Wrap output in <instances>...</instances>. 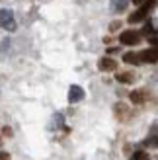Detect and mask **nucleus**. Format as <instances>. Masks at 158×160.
Returning a JSON list of instances; mask_svg holds the SVG:
<instances>
[{
	"mask_svg": "<svg viewBox=\"0 0 158 160\" xmlns=\"http://www.w3.org/2000/svg\"><path fill=\"white\" fill-rule=\"evenodd\" d=\"M156 4H158V0H145V2L137 8V10L129 16V20H127V22H129V23H141V22H145V20H146V16L156 8Z\"/></svg>",
	"mask_w": 158,
	"mask_h": 160,
	"instance_id": "obj_1",
	"label": "nucleus"
},
{
	"mask_svg": "<svg viewBox=\"0 0 158 160\" xmlns=\"http://www.w3.org/2000/svg\"><path fill=\"white\" fill-rule=\"evenodd\" d=\"M0 28H4L8 31H14L16 29L14 14H12V10H8V8H2V10H0Z\"/></svg>",
	"mask_w": 158,
	"mask_h": 160,
	"instance_id": "obj_2",
	"label": "nucleus"
},
{
	"mask_svg": "<svg viewBox=\"0 0 158 160\" xmlns=\"http://www.w3.org/2000/svg\"><path fill=\"white\" fill-rule=\"evenodd\" d=\"M139 41H141V33L135 31V29H125L119 35V43L121 45H137Z\"/></svg>",
	"mask_w": 158,
	"mask_h": 160,
	"instance_id": "obj_3",
	"label": "nucleus"
},
{
	"mask_svg": "<svg viewBox=\"0 0 158 160\" xmlns=\"http://www.w3.org/2000/svg\"><path fill=\"white\" fill-rule=\"evenodd\" d=\"M98 68L101 72H113V70H117V61H113L111 57H104L98 61Z\"/></svg>",
	"mask_w": 158,
	"mask_h": 160,
	"instance_id": "obj_4",
	"label": "nucleus"
},
{
	"mask_svg": "<svg viewBox=\"0 0 158 160\" xmlns=\"http://www.w3.org/2000/svg\"><path fill=\"white\" fill-rule=\"evenodd\" d=\"M139 61L141 62H156L158 61V49L154 47V49H145V51H141L139 53Z\"/></svg>",
	"mask_w": 158,
	"mask_h": 160,
	"instance_id": "obj_5",
	"label": "nucleus"
},
{
	"mask_svg": "<svg viewBox=\"0 0 158 160\" xmlns=\"http://www.w3.org/2000/svg\"><path fill=\"white\" fill-rule=\"evenodd\" d=\"M84 100V90L80 86H70V90H68V102L70 103H78V102H82Z\"/></svg>",
	"mask_w": 158,
	"mask_h": 160,
	"instance_id": "obj_6",
	"label": "nucleus"
},
{
	"mask_svg": "<svg viewBox=\"0 0 158 160\" xmlns=\"http://www.w3.org/2000/svg\"><path fill=\"white\" fill-rule=\"evenodd\" d=\"M127 4H129V0H111V4H109V10H111L113 14L123 12L125 8H127Z\"/></svg>",
	"mask_w": 158,
	"mask_h": 160,
	"instance_id": "obj_7",
	"label": "nucleus"
},
{
	"mask_svg": "<svg viewBox=\"0 0 158 160\" xmlns=\"http://www.w3.org/2000/svg\"><path fill=\"white\" fill-rule=\"evenodd\" d=\"M131 102L133 103H145L146 102V94H145V90H135V92H131Z\"/></svg>",
	"mask_w": 158,
	"mask_h": 160,
	"instance_id": "obj_8",
	"label": "nucleus"
},
{
	"mask_svg": "<svg viewBox=\"0 0 158 160\" xmlns=\"http://www.w3.org/2000/svg\"><path fill=\"white\" fill-rule=\"evenodd\" d=\"M123 62H127V65H141V61H139V53H125L123 55Z\"/></svg>",
	"mask_w": 158,
	"mask_h": 160,
	"instance_id": "obj_9",
	"label": "nucleus"
},
{
	"mask_svg": "<svg viewBox=\"0 0 158 160\" xmlns=\"http://www.w3.org/2000/svg\"><path fill=\"white\" fill-rule=\"evenodd\" d=\"M115 78H117V82H121V84H131V82H135V74H133V72H119Z\"/></svg>",
	"mask_w": 158,
	"mask_h": 160,
	"instance_id": "obj_10",
	"label": "nucleus"
},
{
	"mask_svg": "<svg viewBox=\"0 0 158 160\" xmlns=\"http://www.w3.org/2000/svg\"><path fill=\"white\" fill-rule=\"evenodd\" d=\"M133 160H151V158H148V154H146V152H143V150H139V152H135Z\"/></svg>",
	"mask_w": 158,
	"mask_h": 160,
	"instance_id": "obj_11",
	"label": "nucleus"
},
{
	"mask_svg": "<svg viewBox=\"0 0 158 160\" xmlns=\"http://www.w3.org/2000/svg\"><path fill=\"white\" fill-rule=\"evenodd\" d=\"M119 28H121V22H111V26H109V29H111V31H117Z\"/></svg>",
	"mask_w": 158,
	"mask_h": 160,
	"instance_id": "obj_12",
	"label": "nucleus"
},
{
	"mask_svg": "<svg viewBox=\"0 0 158 160\" xmlns=\"http://www.w3.org/2000/svg\"><path fill=\"white\" fill-rule=\"evenodd\" d=\"M2 135H6V137H12V129H10V127H4V129H2Z\"/></svg>",
	"mask_w": 158,
	"mask_h": 160,
	"instance_id": "obj_13",
	"label": "nucleus"
},
{
	"mask_svg": "<svg viewBox=\"0 0 158 160\" xmlns=\"http://www.w3.org/2000/svg\"><path fill=\"white\" fill-rule=\"evenodd\" d=\"M148 41H151V45L158 47V37H148Z\"/></svg>",
	"mask_w": 158,
	"mask_h": 160,
	"instance_id": "obj_14",
	"label": "nucleus"
},
{
	"mask_svg": "<svg viewBox=\"0 0 158 160\" xmlns=\"http://www.w3.org/2000/svg\"><path fill=\"white\" fill-rule=\"evenodd\" d=\"M0 160H10V156H8V152H0Z\"/></svg>",
	"mask_w": 158,
	"mask_h": 160,
	"instance_id": "obj_15",
	"label": "nucleus"
},
{
	"mask_svg": "<svg viewBox=\"0 0 158 160\" xmlns=\"http://www.w3.org/2000/svg\"><path fill=\"white\" fill-rule=\"evenodd\" d=\"M145 0H133V4H143Z\"/></svg>",
	"mask_w": 158,
	"mask_h": 160,
	"instance_id": "obj_16",
	"label": "nucleus"
},
{
	"mask_svg": "<svg viewBox=\"0 0 158 160\" xmlns=\"http://www.w3.org/2000/svg\"><path fill=\"white\" fill-rule=\"evenodd\" d=\"M0 145H2V137H0Z\"/></svg>",
	"mask_w": 158,
	"mask_h": 160,
	"instance_id": "obj_17",
	"label": "nucleus"
}]
</instances>
